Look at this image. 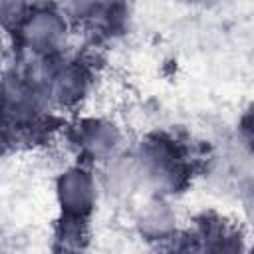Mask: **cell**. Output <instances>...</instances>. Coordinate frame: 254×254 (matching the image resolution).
Wrapping results in <instances>:
<instances>
[{"label":"cell","mask_w":254,"mask_h":254,"mask_svg":"<svg viewBox=\"0 0 254 254\" xmlns=\"http://www.w3.org/2000/svg\"><path fill=\"white\" fill-rule=\"evenodd\" d=\"M69 20L62 6H28L22 18L12 26L18 52L38 58H60L67 46Z\"/></svg>","instance_id":"1"},{"label":"cell","mask_w":254,"mask_h":254,"mask_svg":"<svg viewBox=\"0 0 254 254\" xmlns=\"http://www.w3.org/2000/svg\"><path fill=\"white\" fill-rule=\"evenodd\" d=\"M56 196L64 220L83 222L93 210L97 198V185L93 175L79 165L65 169L56 181Z\"/></svg>","instance_id":"2"},{"label":"cell","mask_w":254,"mask_h":254,"mask_svg":"<svg viewBox=\"0 0 254 254\" xmlns=\"http://www.w3.org/2000/svg\"><path fill=\"white\" fill-rule=\"evenodd\" d=\"M71 141L75 143L79 153L89 161H105L115 155L121 141V133L115 123L101 117H91L77 123Z\"/></svg>","instance_id":"3"},{"label":"cell","mask_w":254,"mask_h":254,"mask_svg":"<svg viewBox=\"0 0 254 254\" xmlns=\"http://www.w3.org/2000/svg\"><path fill=\"white\" fill-rule=\"evenodd\" d=\"M139 226L147 236L153 238H165L175 228V214L169 208V204L161 198H153L145 204L139 216Z\"/></svg>","instance_id":"4"},{"label":"cell","mask_w":254,"mask_h":254,"mask_svg":"<svg viewBox=\"0 0 254 254\" xmlns=\"http://www.w3.org/2000/svg\"><path fill=\"white\" fill-rule=\"evenodd\" d=\"M244 135H246V141H248V145L254 149V109L244 117Z\"/></svg>","instance_id":"5"}]
</instances>
